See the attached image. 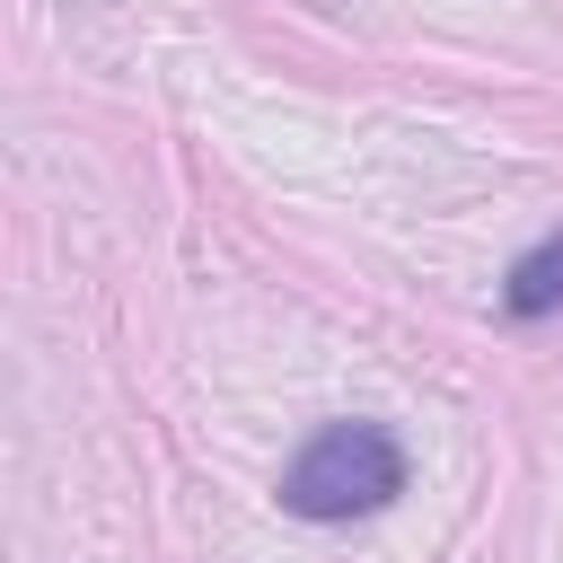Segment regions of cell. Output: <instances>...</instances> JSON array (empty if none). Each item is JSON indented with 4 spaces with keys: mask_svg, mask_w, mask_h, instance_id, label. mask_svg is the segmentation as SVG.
<instances>
[{
    "mask_svg": "<svg viewBox=\"0 0 563 563\" xmlns=\"http://www.w3.org/2000/svg\"><path fill=\"white\" fill-rule=\"evenodd\" d=\"M405 493V449L387 422H325L290 466H282V510L290 519H369Z\"/></svg>",
    "mask_w": 563,
    "mask_h": 563,
    "instance_id": "obj_1",
    "label": "cell"
},
{
    "mask_svg": "<svg viewBox=\"0 0 563 563\" xmlns=\"http://www.w3.org/2000/svg\"><path fill=\"white\" fill-rule=\"evenodd\" d=\"M545 308H563V229L554 238H537L519 264H510V282H501V317H545Z\"/></svg>",
    "mask_w": 563,
    "mask_h": 563,
    "instance_id": "obj_2",
    "label": "cell"
}]
</instances>
